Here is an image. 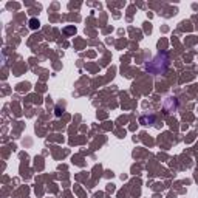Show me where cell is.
Segmentation results:
<instances>
[{
  "label": "cell",
  "mask_w": 198,
  "mask_h": 198,
  "mask_svg": "<svg viewBox=\"0 0 198 198\" xmlns=\"http://www.w3.org/2000/svg\"><path fill=\"white\" fill-rule=\"evenodd\" d=\"M29 26H31L33 29L39 28V20H36V19H31V20H29Z\"/></svg>",
  "instance_id": "1"
}]
</instances>
